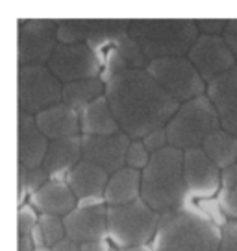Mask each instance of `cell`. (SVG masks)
Returning a JSON list of instances; mask_svg holds the SVG:
<instances>
[{
  "instance_id": "cell-35",
  "label": "cell",
  "mask_w": 237,
  "mask_h": 251,
  "mask_svg": "<svg viewBox=\"0 0 237 251\" xmlns=\"http://www.w3.org/2000/svg\"><path fill=\"white\" fill-rule=\"evenodd\" d=\"M80 251H113L106 238L102 240H91V242L80 244Z\"/></svg>"
},
{
  "instance_id": "cell-1",
  "label": "cell",
  "mask_w": 237,
  "mask_h": 251,
  "mask_svg": "<svg viewBox=\"0 0 237 251\" xmlns=\"http://www.w3.org/2000/svg\"><path fill=\"white\" fill-rule=\"evenodd\" d=\"M104 96L120 133L130 141H141L152 131L165 127L180 107V103L173 100L148 72L135 69L113 74L106 81Z\"/></svg>"
},
{
  "instance_id": "cell-11",
  "label": "cell",
  "mask_w": 237,
  "mask_h": 251,
  "mask_svg": "<svg viewBox=\"0 0 237 251\" xmlns=\"http://www.w3.org/2000/svg\"><path fill=\"white\" fill-rule=\"evenodd\" d=\"M183 185L191 201L213 200L221 188V170L206 157L202 150L183 151Z\"/></svg>"
},
{
  "instance_id": "cell-36",
  "label": "cell",
  "mask_w": 237,
  "mask_h": 251,
  "mask_svg": "<svg viewBox=\"0 0 237 251\" xmlns=\"http://www.w3.org/2000/svg\"><path fill=\"white\" fill-rule=\"evenodd\" d=\"M50 250L52 251H80V246L76 242H72L71 238L65 236V238H61L56 246H52Z\"/></svg>"
},
{
  "instance_id": "cell-31",
  "label": "cell",
  "mask_w": 237,
  "mask_h": 251,
  "mask_svg": "<svg viewBox=\"0 0 237 251\" xmlns=\"http://www.w3.org/2000/svg\"><path fill=\"white\" fill-rule=\"evenodd\" d=\"M219 251H237V222H226V226L221 227Z\"/></svg>"
},
{
  "instance_id": "cell-12",
  "label": "cell",
  "mask_w": 237,
  "mask_h": 251,
  "mask_svg": "<svg viewBox=\"0 0 237 251\" xmlns=\"http://www.w3.org/2000/svg\"><path fill=\"white\" fill-rule=\"evenodd\" d=\"M185 57L204 83L213 81L237 65L221 35H198Z\"/></svg>"
},
{
  "instance_id": "cell-9",
  "label": "cell",
  "mask_w": 237,
  "mask_h": 251,
  "mask_svg": "<svg viewBox=\"0 0 237 251\" xmlns=\"http://www.w3.org/2000/svg\"><path fill=\"white\" fill-rule=\"evenodd\" d=\"M47 67L56 76V79L63 85L78 79L96 78L100 74L98 55L89 45L84 43H74V45L58 43Z\"/></svg>"
},
{
  "instance_id": "cell-17",
  "label": "cell",
  "mask_w": 237,
  "mask_h": 251,
  "mask_svg": "<svg viewBox=\"0 0 237 251\" xmlns=\"http://www.w3.org/2000/svg\"><path fill=\"white\" fill-rule=\"evenodd\" d=\"M30 205L41 214H50L63 218L78 205V198L72 194L71 187L65 179H50L30 196Z\"/></svg>"
},
{
  "instance_id": "cell-40",
  "label": "cell",
  "mask_w": 237,
  "mask_h": 251,
  "mask_svg": "<svg viewBox=\"0 0 237 251\" xmlns=\"http://www.w3.org/2000/svg\"><path fill=\"white\" fill-rule=\"evenodd\" d=\"M35 251H52L50 248H41V250H35Z\"/></svg>"
},
{
  "instance_id": "cell-32",
  "label": "cell",
  "mask_w": 237,
  "mask_h": 251,
  "mask_svg": "<svg viewBox=\"0 0 237 251\" xmlns=\"http://www.w3.org/2000/svg\"><path fill=\"white\" fill-rule=\"evenodd\" d=\"M141 142H143V146L147 148V151H148L150 155H152V153H156V151H159V150H163L165 146H169V144H167L165 127L156 129V131L148 133L147 137H143Z\"/></svg>"
},
{
  "instance_id": "cell-2",
  "label": "cell",
  "mask_w": 237,
  "mask_h": 251,
  "mask_svg": "<svg viewBox=\"0 0 237 251\" xmlns=\"http://www.w3.org/2000/svg\"><path fill=\"white\" fill-rule=\"evenodd\" d=\"M221 227L198 211L195 201L185 200L182 209L161 214L152 238V251H219Z\"/></svg>"
},
{
  "instance_id": "cell-22",
  "label": "cell",
  "mask_w": 237,
  "mask_h": 251,
  "mask_svg": "<svg viewBox=\"0 0 237 251\" xmlns=\"http://www.w3.org/2000/svg\"><path fill=\"white\" fill-rule=\"evenodd\" d=\"M80 133L86 137H111L120 133L106 96L96 98L80 111Z\"/></svg>"
},
{
  "instance_id": "cell-18",
  "label": "cell",
  "mask_w": 237,
  "mask_h": 251,
  "mask_svg": "<svg viewBox=\"0 0 237 251\" xmlns=\"http://www.w3.org/2000/svg\"><path fill=\"white\" fill-rule=\"evenodd\" d=\"M33 118L39 131L47 137L48 142L80 135V113L65 105L63 102L41 111Z\"/></svg>"
},
{
  "instance_id": "cell-30",
  "label": "cell",
  "mask_w": 237,
  "mask_h": 251,
  "mask_svg": "<svg viewBox=\"0 0 237 251\" xmlns=\"http://www.w3.org/2000/svg\"><path fill=\"white\" fill-rule=\"evenodd\" d=\"M48 179H50V176L43 166L26 170V196H32L33 192H37Z\"/></svg>"
},
{
  "instance_id": "cell-29",
  "label": "cell",
  "mask_w": 237,
  "mask_h": 251,
  "mask_svg": "<svg viewBox=\"0 0 237 251\" xmlns=\"http://www.w3.org/2000/svg\"><path fill=\"white\" fill-rule=\"evenodd\" d=\"M37 212L30 203H24L19 207V212H17V231H19V236L23 235H30L32 229L37 226Z\"/></svg>"
},
{
  "instance_id": "cell-19",
  "label": "cell",
  "mask_w": 237,
  "mask_h": 251,
  "mask_svg": "<svg viewBox=\"0 0 237 251\" xmlns=\"http://www.w3.org/2000/svg\"><path fill=\"white\" fill-rule=\"evenodd\" d=\"M48 139L39 131L32 115H19V166L32 170L43 166L47 155Z\"/></svg>"
},
{
  "instance_id": "cell-5",
  "label": "cell",
  "mask_w": 237,
  "mask_h": 251,
  "mask_svg": "<svg viewBox=\"0 0 237 251\" xmlns=\"http://www.w3.org/2000/svg\"><path fill=\"white\" fill-rule=\"evenodd\" d=\"M217 129H221L217 111L207 100V96L202 94L189 102L180 103L178 111L167 122V144L180 151L198 150Z\"/></svg>"
},
{
  "instance_id": "cell-4",
  "label": "cell",
  "mask_w": 237,
  "mask_h": 251,
  "mask_svg": "<svg viewBox=\"0 0 237 251\" xmlns=\"http://www.w3.org/2000/svg\"><path fill=\"white\" fill-rule=\"evenodd\" d=\"M128 37L150 63L165 57H185L197 41L198 30L189 19H141L130 21Z\"/></svg>"
},
{
  "instance_id": "cell-27",
  "label": "cell",
  "mask_w": 237,
  "mask_h": 251,
  "mask_svg": "<svg viewBox=\"0 0 237 251\" xmlns=\"http://www.w3.org/2000/svg\"><path fill=\"white\" fill-rule=\"evenodd\" d=\"M37 227H39L43 240H45V248H52L65 238V227L63 220L58 216H50V214H39L37 218Z\"/></svg>"
},
{
  "instance_id": "cell-15",
  "label": "cell",
  "mask_w": 237,
  "mask_h": 251,
  "mask_svg": "<svg viewBox=\"0 0 237 251\" xmlns=\"http://www.w3.org/2000/svg\"><path fill=\"white\" fill-rule=\"evenodd\" d=\"M206 96L217 111L221 129L237 137V65L209 81Z\"/></svg>"
},
{
  "instance_id": "cell-16",
  "label": "cell",
  "mask_w": 237,
  "mask_h": 251,
  "mask_svg": "<svg viewBox=\"0 0 237 251\" xmlns=\"http://www.w3.org/2000/svg\"><path fill=\"white\" fill-rule=\"evenodd\" d=\"M61 220H63L65 236L78 246L91 240L108 238V207L106 205L89 207V209L76 207Z\"/></svg>"
},
{
  "instance_id": "cell-6",
  "label": "cell",
  "mask_w": 237,
  "mask_h": 251,
  "mask_svg": "<svg viewBox=\"0 0 237 251\" xmlns=\"http://www.w3.org/2000/svg\"><path fill=\"white\" fill-rule=\"evenodd\" d=\"M161 214L152 211L143 200L108 207V238L118 251L150 246Z\"/></svg>"
},
{
  "instance_id": "cell-39",
  "label": "cell",
  "mask_w": 237,
  "mask_h": 251,
  "mask_svg": "<svg viewBox=\"0 0 237 251\" xmlns=\"http://www.w3.org/2000/svg\"><path fill=\"white\" fill-rule=\"evenodd\" d=\"M126 251H152L150 246H147V248H135V250H126Z\"/></svg>"
},
{
  "instance_id": "cell-24",
  "label": "cell",
  "mask_w": 237,
  "mask_h": 251,
  "mask_svg": "<svg viewBox=\"0 0 237 251\" xmlns=\"http://www.w3.org/2000/svg\"><path fill=\"white\" fill-rule=\"evenodd\" d=\"M104 93H106V83H104V79L100 76L78 79V81L63 85V89H61V102L80 113L86 105L95 102L96 98L104 96Z\"/></svg>"
},
{
  "instance_id": "cell-23",
  "label": "cell",
  "mask_w": 237,
  "mask_h": 251,
  "mask_svg": "<svg viewBox=\"0 0 237 251\" xmlns=\"http://www.w3.org/2000/svg\"><path fill=\"white\" fill-rule=\"evenodd\" d=\"M135 200H141V172L124 166L111 174L104 190L106 207L128 205L134 203Z\"/></svg>"
},
{
  "instance_id": "cell-14",
  "label": "cell",
  "mask_w": 237,
  "mask_h": 251,
  "mask_svg": "<svg viewBox=\"0 0 237 251\" xmlns=\"http://www.w3.org/2000/svg\"><path fill=\"white\" fill-rule=\"evenodd\" d=\"M130 139L124 133L111 137H86L82 135V159L100 166L106 174H115L124 168V159L130 146Z\"/></svg>"
},
{
  "instance_id": "cell-33",
  "label": "cell",
  "mask_w": 237,
  "mask_h": 251,
  "mask_svg": "<svg viewBox=\"0 0 237 251\" xmlns=\"http://www.w3.org/2000/svg\"><path fill=\"white\" fill-rule=\"evenodd\" d=\"M197 24L198 35H222L226 21L221 19H202V21H195Z\"/></svg>"
},
{
  "instance_id": "cell-8",
  "label": "cell",
  "mask_w": 237,
  "mask_h": 251,
  "mask_svg": "<svg viewBox=\"0 0 237 251\" xmlns=\"http://www.w3.org/2000/svg\"><path fill=\"white\" fill-rule=\"evenodd\" d=\"M63 85L48 71L47 65L19 69V107L21 113L35 117L41 111L61 102Z\"/></svg>"
},
{
  "instance_id": "cell-3",
  "label": "cell",
  "mask_w": 237,
  "mask_h": 251,
  "mask_svg": "<svg viewBox=\"0 0 237 251\" xmlns=\"http://www.w3.org/2000/svg\"><path fill=\"white\" fill-rule=\"evenodd\" d=\"M182 163L183 151L165 146L141 170V200L158 214L178 211L187 200Z\"/></svg>"
},
{
  "instance_id": "cell-38",
  "label": "cell",
  "mask_w": 237,
  "mask_h": 251,
  "mask_svg": "<svg viewBox=\"0 0 237 251\" xmlns=\"http://www.w3.org/2000/svg\"><path fill=\"white\" fill-rule=\"evenodd\" d=\"M19 251H35V246L32 242V236L23 235L19 236Z\"/></svg>"
},
{
  "instance_id": "cell-28",
  "label": "cell",
  "mask_w": 237,
  "mask_h": 251,
  "mask_svg": "<svg viewBox=\"0 0 237 251\" xmlns=\"http://www.w3.org/2000/svg\"><path fill=\"white\" fill-rule=\"evenodd\" d=\"M148 161H150V153H148L147 148L143 146V142L141 141L130 142L128 151H126V159H124V166L141 172L143 168L148 165Z\"/></svg>"
},
{
  "instance_id": "cell-20",
  "label": "cell",
  "mask_w": 237,
  "mask_h": 251,
  "mask_svg": "<svg viewBox=\"0 0 237 251\" xmlns=\"http://www.w3.org/2000/svg\"><path fill=\"white\" fill-rule=\"evenodd\" d=\"M82 161V135L50 141L47 148V155L43 161V168L54 179H63V176L72 166Z\"/></svg>"
},
{
  "instance_id": "cell-10",
  "label": "cell",
  "mask_w": 237,
  "mask_h": 251,
  "mask_svg": "<svg viewBox=\"0 0 237 251\" xmlns=\"http://www.w3.org/2000/svg\"><path fill=\"white\" fill-rule=\"evenodd\" d=\"M58 23L32 19L21 23L19 31V67L47 65L58 47Z\"/></svg>"
},
{
  "instance_id": "cell-25",
  "label": "cell",
  "mask_w": 237,
  "mask_h": 251,
  "mask_svg": "<svg viewBox=\"0 0 237 251\" xmlns=\"http://www.w3.org/2000/svg\"><path fill=\"white\" fill-rule=\"evenodd\" d=\"M200 150L221 172L237 163V137L226 133L224 129H217L209 135Z\"/></svg>"
},
{
  "instance_id": "cell-7",
  "label": "cell",
  "mask_w": 237,
  "mask_h": 251,
  "mask_svg": "<svg viewBox=\"0 0 237 251\" xmlns=\"http://www.w3.org/2000/svg\"><path fill=\"white\" fill-rule=\"evenodd\" d=\"M145 71L178 103L189 102L197 96L206 94L204 79L198 76L187 57L156 59L148 63Z\"/></svg>"
},
{
  "instance_id": "cell-21",
  "label": "cell",
  "mask_w": 237,
  "mask_h": 251,
  "mask_svg": "<svg viewBox=\"0 0 237 251\" xmlns=\"http://www.w3.org/2000/svg\"><path fill=\"white\" fill-rule=\"evenodd\" d=\"M110 179V174H106L100 166L93 165L89 161H80L67 172V185L71 187L72 194L84 200V198H104V190Z\"/></svg>"
},
{
  "instance_id": "cell-26",
  "label": "cell",
  "mask_w": 237,
  "mask_h": 251,
  "mask_svg": "<svg viewBox=\"0 0 237 251\" xmlns=\"http://www.w3.org/2000/svg\"><path fill=\"white\" fill-rule=\"evenodd\" d=\"M217 203L222 214L230 222H237V163L221 172V188L217 194Z\"/></svg>"
},
{
  "instance_id": "cell-37",
  "label": "cell",
  "mask_w": 237,
  "mask_h": 251,
  "mask_svg": "<svg viewBox=\"0 0 237 251\" xmlns=\"http://www.w3.org/2000/svg\"><path fill=\"white\" fill-rule=\"evenodd\" d=\"M100 205H106L104 203V198H84V200H78V205L80 209H89V207H100Z\"/></svg>"
},
{
  "instance_id": "cell-34",
  "label": "cell",
  "mask_w": 237,
  "mask_h": 251,
  "mask_svg": "<svg viewBox=\"0 0 237 251\" xmlns=\"http://www.w3.org/2000/svg\"><path fill=\"white\" fill-rule=\"evenodd\" d=\"M228 50L232 52L234 59L237 63V19H232V21H226V26H224V31L221 35Z\"/></svg>"
},
{
  "instance_id": "cell-13",
  "label": "cell",
  "mask_w": 237,
  "mask_h": 251,
  "mask_svg": "<svg viewBox=\"0 0 237 251\" xmlns=\"http://www.w3.org/2000/svg\"><path fill=\"white\" fill-rule=\"evenodd\" d=\"M130 21H61L58 23V41L61 45L84 43L95 50L98 45L120 39L128 33Z\"/></svg>"
}]
</instances>
